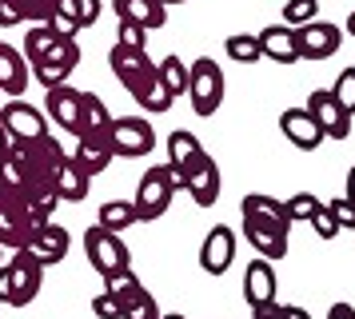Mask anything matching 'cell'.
Listing matches in <instances>:
<instances>
[{
	"label": "cell",
	"mask_w": 355,
	"mask_h": 319,
	"mask_svg": "<svg viewBox=\"0 0 355 319\" xmlns=\"http://www.w3.org/2000/svg\"><path fill=\"white\" fill-rule=\"evenodd\" d=\"M12 156H17L20 172H24V191H33V188H49V184L56 188V172H60V164L68 160V152L49 132L40 140H12Z\"/></svg>",
	"instance_id": "6da1fadb"
},
{
	"label": "cell",
	"mask_w": 355,
	"mask_h": 319,
	"mask_svg": "<svg viewBox=\"0 0 355 319\" xmlns=\"http://www.w3.org/2000/svg\"><path fill=\"white\" fill-rule=\"evenodd\" d=\"M40 223H49L44 216H36L33 204L20 191H0V248H28L33 236L40 232Z\"/></svg>",
	"instance_id": "7a4b0ae2"
},
{
	"label": "cell",
	"mask_w": 355,
	"mask_h": 319,
	"mask_svg": "<svg viewBox=\"0 0 355 319\" xmlns=\"http://www.w3.org/2000/svg\"><path fill=\"white\" fill-rule=\"evenodd\" d=\"M224 92H227V80H224V68L211 60V56H200L196 64H188V104H192L196 116H216L220 104H224Z\"/></svg>",
	"instance_id": "3957f363"
},
{
	"label": "cell",
	"mask_w": 355,
	"mask_h": 319,
	"mask_svg": "<svg viewBox=\"0 0 355 319\" xmlns=\"http://www.w3.org/2000/svg\"><path fill=\"white\" fill-rule=\"evenodd\" d=\"M108 64H112V76L116 84L132 96V100H140V96L156 84V60L148 56V48H124V44H112L108 52Z\"/></svg>",
	"instance_id": "277c9868"
},
{
	"label": "cell",
	"mask_w": 355,
	"mask_h": 319,
	"mask_svg": "<svg viewBox=\"0 0 355 319\" xmlns=\"http://www.w3.org/2000/svg\"><path fill=\"white\" fill-rule=\"evenodd\" d=\"M84 255H88V264H92V271H96L100 279L132 268V252L124 248V239L116 236V232H108V227H100V223H92L84 232Z\"/></svg>",
	"instance_id": "5b68a950"
},
{
	"label": "cell",
	"mask_w": 355,
	"mask_h": 319,
	"mask_svg": "<svg viewBox=\"0 0 355 319\" xmlns=\"http://www.w3.org/2000/svg\"><path fill=\"white\" fill-rule=\"evenodd\" d=\"M172 196H176V188H172V180H168V172H164V164L148 168V172L140 175V184H136V196H132L136 220L140 223L160 220L164 212L172 207Z\"/></svg>",
	"instance_id": "8992f818"
},
{
	"label": "cell",
	"mask_w": 355,
	"mask_h": 319,
	"mask_svg": "<svg viewBox=\"0 0 355 319\" xmlns=\"http://www.w3.org/2000/svg\"><path fill=\"white\" fill-rule=\"evenodd\" d=\"M44 287V264H36L28 248H20L8 259V307H28Z\"/></svg>",
	"instance_id": "52a82bcc"
},
{
	"label": "cell",
	"mask_w": 355,
	"mask_h": 319,
	"mask_svg": "<svg viewBox=\"0 0 355 319\" xmlns=\"http://www.w3.org/2000/svg\"><path fill=\"white\" fill-rule=\"evenodd\" d=\"M112 152L124 160H140L156 152V128L148 116H116L112 120Z\"/></svg>",
	"instance_id": "ba28073f"
},
{
	"label": "cell",
	"mask_w": 355,
	"mask_h": 319,
	"mask_svg": "<svg viewBox=\"0 0 355 319\" xmlns=\"http://www.w3.org/2000/svg\"><path fill=\"white\" fill-rule=\"evenodd\" d=\"M0 128L12 140H40V136H49V116L36 108V104H28V100H4Z\"/></svg>",
	"instance_id": "9c48e42d"
},
{
	"label": "cell",
	"mask_w": 355,
	"mask_h": 319,
	"mask_svg": "<svg viewBox=\"0 0 355 319\" xmlns=\"http://www.w3.org/2000/svg\"><path fill=\"white\" fill-rule=\"evenodd\" d=\"M295 44H300V60H327L343 44V28L331 20H311L295 28Z\"/></svg>",
	"instance_id": "30bf717a"
},
{
	"label": "cell",
	"mask_w": 355,
	"mask_h": 319,
	"mask_svg": "<svg viewBox=\"0 0 355 319\" xmlns=\"http://www.w3.org/2000/svg\"><path fill=\"white\" fill-rule=\"evenodd\" d=\"M44 104H49V116L56 128H64L68 136H84V92L80 88H72V84H60V88H49L44 96Z\"/></svg>",
	"instance_id": "8fae6325"
},
{
	"label": "cell",
	"mask_w": 355,
	"mask_h": 319,
	"mask_svg": "<svg viewBox=\"0 0 355 319\" xmlns=\"http://www.w3.org/2000/svg\"><path fill=\"white\" fill-rule=\"evenodd\" d=\"M307 116L323 128V136L327 140H347L352 136V116L339 108V100L331 96V88H315V92L307 96Z\"/></svg>",
	"instance_id": "7c38bea8"
},
{
	"label": "cell",
	"mask_w": 355,
	"mask_h": 319,
	"mask_svg": "<svg viewBox=\"0 0 355 319\" xmlns=\"http://www.w3.org/2000/svg\"><path fill=\"white\" fill-rule=\"evenodd\" d=\"M232 264H236V232L227 223H216L200 243V268L208 275H227Z\"/></svg>",
	"instance_id": "4fadbf2b"
},
{
	"label": "cell",
	"mask_w": 355,
	"mask_h": 319,
	"mask_svg": "<svg viewBox=\"0 0 355 319\" xmlns=\"http://www.w3.org/2000/svg\"><path fill=\"white\" fill-rule=\"evenodd\" d=\"M184 172H188L184 191L196 200V207H211L216 200H220V164H216L208 152H200V156H196Z\"/></svg>",
	"instance_id": "5bb4252c"
},
{
	"label": "cell",
	"mask_w": 355,
	"mask_h": 319,
	"mask_svg": "<svg viewBox=\"0 0 355 319\" xmlns=\"http://www.w3.org/2000/svg\"><path fill=\"white\" fill-rule=\"evenodd\" d=\"M243 303H248L252 311L275 303V268H272V259L256 255V259L248 264V271H243Z\"/></svg>",
	"instance_id": "9a60e30c"
},
{
	"label": "cell",
	"mask_w": 355,
	"mask_h": 319,
	"mask_svg": "<svg viewBox=\"0 0 355 319\" xmlns=\"http://www.w3.org/2000/svg\"><path fill=\"white\" fill-rule=\"evenodd\" d=\"M279 132L291 140V148H300V152H315L327 136H323V128L307 116V108H284L279 112Z\"/></svg>",
	"instance_id": "2e32d148"
},
{
	"label": "cell",
	"mask_w": 355,
	"mask_h": 319,
	"mask_svg": "<svg viewBox=\"0 0 355 319\" xmlns=\"http://www.w3.org/2000/svg\"><path fill=\"white\" fill-rule=\"evenodd\" d=\"M243 239L252 243V252L263 255V259H284L288 255V227H275V223H256L243 220Z\"/></svg>",
	"instance_id": "e0dca14e"
},
{
	"label": "cell",
	"mask_w": 355,
	"mask_h": 319,
	"mask_svg": "<svg viewBox=\"0 0 355 319\" xmlns=\"http://www.w3.org/2000/svg\"><path fill=\"white\" fill-rule=\"evenodd\" d=\"M28 80H33V68L24 60V52L12 44H0V96H24L28 88Z\"/></svg>",
	"instance_id": "ac0fdd59"
},
{
	"label": "cell",
	"mask_w": 355,
	"mask_h": 319,
	"mask_svg": "<svg viewBox=\"0 0 355 319\" xmlns=\"http://www.w3.org/2000/svg\"><path fill=\"white\" fill-rule=\"evenodd\" d=\"M68 248H72V236H68V227H60V223H40V232L33 236V243H28V252L36 255V264H44V268H52V264H60L68 255Z\"/></svg>",
	"instance_id": "d6986e66"
},
{
	"label": "cell",
	"mask_w": 355,
	"mask_h": 319,
	"mask_svg": "<svg viewBox=\"0 0 355 319\" xmlns=\"http://www.w3.org/2000/svg\"><path fill=\"white\" fill-rule=\"evenodd\" d=\"M72 160L80 164L88 175H100L108 164L116 160L112 152V132L108 136H100V132H84L80 140H76V152H72Z\"/></svg>",
	"instance_id": "ffe728a7"
},
{
	"label": "cell",
	"mask_w": 355,
	"mask_h": 319,
	"mask_svg": "<svg viewBox=\"0 0 355 319\" xmlns=\"http://www.w3.org/2000/svg\"><path fill=\"white\" fill-rule=\"evenodd\" d=\"M52 12H56V0H0V28L49 24Z\"/></svg>",
	"instance_id": "44dd1931"
},
{
	"label": "cell",
	"mask_w": 355,
	"mask_h": 319,
	"mask_svg": "<svg viewBox=\"0 0 355 319\" xmlns=\"http://www.w3.org/2000/svg\"><path fill=\"white\" fill-rule=\"evenodd\" d=\"M259 52L275 64H300V44H295V28L288 24H268L259 28Z\"/></svg>",
	"instance_id": "7402d4cb"
},
{
	"label": "cell",
	"mask_w": 355,
	"mask_h": 319,
	"mask_svg": "<svg viewBox=\"0 0 355 319\" xmlns=\"http://www.w3.org/2000/svg\"><path fill=\"white\" fill-rule=\"evenodd\" d=\"M112 12L124 24H140L144 32H156L168 24V8L160 0H112Z\"/></svg>",
	"instance_id": "603a6c76"
},
{
	"label": "cell",
	"mask_w": 355,
	"mask_h": 319,
	"mask_svg": "<svg viewBox=\"0 0 355 319\" xmlns=\"http://www.w3.org/2000/svg\"><path fill=\"white\" fill-rule=\"evenodd\" d=\"M240 216L256 223H275V227H291L288 216H284V200L275 196H263V191H248L240 200Z\"/></svg>",
	"instance_id": "cb8c5ba5"
},
{
	"label": "cell",
	"mask_w": 355,
	"mask_h": 319,
	"mask_svg": "<svg viewBox=\"0 0 355 319\" xmlns=\"http://www.w3.org/2000/svg\"><path fill=\"white\" fill-rule=\"evenodd\" d=\"M88 184H92V175L84 172L76 160L68 156L64 164H60V172H56V191H60V204H80L84 196H88Z\"/></svg>",
	"instance_id": "d4e9b609"
},
{
	"label": "cell",
	"mask_w": 355,
	"mask_h": 319,
	"mask_svg": "<svg viewBox=\"0 0 355 319\" xmlns=\"http://www.w3.org/2000/svg\"><path fill=\"white\" fill-rule=\"evenodd\" d=\"M96 223L120 236V232H128L132 223H140V220H136V207H132V200H108V204H100Z\"/></svg>",
	"instance_id": "484cf974"
},
{
	"label": "cell",
	"mask_w": 355,
	"mask_h": 319,
	"mask_svg": "<svg viewBox=\"0 0 355 319\" xmlns=\"http://www.w3.org/2000/svg\"><path fill=\"white\" fill-rule=\"evenodd\" d=\"M204 152V144L196 140V132H184V128H176V132H168V164H180V168H188L196 156Z\"/></svg>",
	"instance_id": "4316f807"
},
{
	"label": "cell",
	"mask_w": 355,
	"mask_h": 319,
	"mask_svg": "<svg viewBox=\"0 0 355 319\" xmlns=\"http://www.w3.org/2000/svg\"><path fill=\"white\" fill-rule=\"evenodd\" d=\"M56 40H60V36H56V32H52L49 24H33V28L24 32V48H20V52H24L28 68L44 60V56H49V48L56 44Z\"/></svg>",
	"instance_id": "83f0119b"
},
{
	"label": "cell",
	"mask_w": 355,
	"mask_h": 319,
	"mask_svg": "<svg viewBox=\"0 0 355 319\" xmlns=\"http://www.w3.org/2000/svg\"><path fill=\"white\" fill-rule=\"evenodd\" d=\"M224 52H227V60H236V64H256L263 56L256 32H232L224 40Z\"/></svg>",
	"instance_id": "f1b7e54d"
},
{
	"label": "cell",
	"mask_w": 355,
	"mask_h": 319,
	"mask_svg": "<svg viewBox=\"0 0 355 319\" xmlns=\"http://www.w3.org/2000/svg\"><path fill=\"white\" fill-rule=\"evenodd\" d=\"M112 112H108V104L100 100L96 92H84V132H100V136H108L112 132Z\"/></svg>",
	"instance_id": "f546056e"
},
{
	"label": "cell",
	"mask_w": 355,
	"mask_h": 319,
	"mask_svg": "<svg viewBox=\"0 0 355 319\" xmlns=\"http://www.w3.org/2000/svg\"><path fill=\"white\" fill-rule=\"evenodd\" d=\"M156 76H160V84L172 96L188 92V64L180 60V56H164V60H156Z\"/></svg>",
	"instance_id": "4dcf8cb0"
},
{
	"label": "cell",
	"mask_w": 355,
	"mask_h": 319,
	"mask_svg": "<svg viewBox=\"0 0 355 319\" xmlns=\"http://www.w3.org/2000/svg\"><path fill=\"white\" fill-rule=\"evenodd\" d=\"M104 291H112L116 300H120V311H124V303H132L140 291H148V287L140 284V275H136L132 268H124V271H116V275L104 279Z\"/></svg>",
	"instance_id": "1f68e13d"
},
{
	"label": "cell",
	"mask_w": 355,
	"mask_h": 319,
	"mask_svg": "<svg viewBox=\"0 0 355 319\" xmlns=\"http://www.w3.org/2000/svg\"><path fill=\"white\" fill-rule=\"evenodd\" d=\"M56 12H64L68 20H76L80 28H92L104 12V4L100 0H56Z\"/></svg>",
	"instance_id": "d6a6232c"
},
{
	"label": "cell",
	"mask_w": 355,
	"mask_h": 319,
	"mask_svg": "<svg viewBox=\"0 0 355 319\" xmlns=\"http://www.w3.org/2000/svg\"><path fill=\"white\" fill-rule=\"evenodd\" d=\"M320 207H323L320 196H311V191H295L291 200H284V216H288V223H307Z\"/></svg>",
	"instance_id": "836d02e7"
},
{
	"label": "cell",
	"mask_w": 355,
	"mask_h": 319,
	"mask_svg": "<svg viewBox=\"0 0 355 319\" xmlns=\"http://www.w3.org/2000/svg\"><path fill=\"white\" fill-rule=\"evenodd\" d=\"M311 20H320V0H288L284 4V24L288 28L311 24Z\"/></svg>",
	"instance_id": "e575fe53"
},
{
	"label": "cell",
	"mask_w": 355,
	"mask_h": 319,
	"mask_svg": "<svg viewBox=\"0 0 355 319\" xmlns=\"http://www.w3.org/2000/svg\"><path fill=\"white\" fill-rule=\"evenodd\" d=\"M331 96L339 100V108L347 112V116H355V68H343L336 76V84H331Z\"/></svg>",
	"instance_id": "d590c367"
},
{
	"label": "cell",
	"mask_w": 355,
	"mask_h": 319,
	"mask_svg": "<svg viewBox=\"0 0 355 319\" xmlns=\"http://www.w3.org/2000/svg\"><path fill=\"white\" fill-rule=\"evenodd\" d=\"M120 319H160V303L152 300V291H140L132 303H124Z\"/></svg>",
	"instance_id": "8d00e7d4"
},
{
	"label": "cell",
	"mask_w": 355,
	"mask_h": 319,
	"mask_svg": "<svg viewBox=\"0 0 355 319\" xmlns=\"http://www.w3.org/2000/svg\"><path fill=\"white\" fill-rule=\"evenodd\" d=\"M172 100H176V96L168 92V88L160 84V76H156V84H152V88L136 100V104H140L144 112H168V108H172Z\"/></svg>",
	"instance_id": "74e56055"
},
{
	"label": "cell",
	"mask_w": 355,
	"mask_h": 319,
	"mask_svg": "<svg viewBox=\"0 0 355 319\" xmlns=\"http://www.w3.org/2000/svg\"><path fill=\"white\" fill-rule=\"evenodd\" d=\"M311 232H315V236L323 239V243H331V239L339 236V223H336V216H331V212H327V204L320 207V212H315V216H311Z\"/></svg>",
	"instance_id": "f35d334b"
},
{
	"label": "cell",
	"mask_w": 355,
	"mask_h": 319,
	"mask_svg": "<svg viewBox=\"0 0 355 319\" xmlns=\"http://www.w3.org/2000/svg\"><path fill=\"white\" fill-rule=\"evenodd\" d=\"M327 212L336 216L339 232H355V207L343 200V196H336V200H327Z\"/></svg>",
	"instance_id": "ab89813d"
},
{
	"label": "cell",
	"mask_w": 355,
	"mask_h": 319,
	"mask_svg": "<svg viewBox=\"0 0 355 319\" xmlns=\"http://www.w3.org/2000/svg\"><path fill=\"white\" fill-rule=\"evenodd\" d=\"M116 44H124V48H148V32L140 28V24H124V20H120V28H116Z\"/></svg>",
	"instance_id": "60d3db41"
},
{
	"label": "cell",
	"mask_w": 355,
	"mask_h": 319,
	"mask_svg": "<svg viewBox=\"0 0 355 319\" xmlns=\"http://www.w3.org/2000/svg\"><path fill=\"white\" fill-rule=\"evenodd\" d=\"M92 316H96V319H120V300H116L112 291L92 295Z\"/></svg>",
	"instance_id": "b9f144b4"
},
{
	"label": "cell",
	"mask_w": 355,
	"mask_h": 319,
	"mask_svg": "<svg viewBox=\"0 0 355 319\" xmlns=\"http://www.w3.org/2000/svg\"><path fill=\"white\" fill-rule=\"evenodd\" d=\"M275 311H279V319H311V311L300 303H275Z\"/></svg>",
	"instance_id": "7bdbcfd3"
},
{
	"label": "cell",
	"mask_w": 355,
	"mask_h": 319,
	"mask_svg": "<svg viewBox=\"0 0 355 319\" xmlns=\"http://www.w3.org/2000/svg\"><path fill=\"white\" fill-rule=\"evenodd\" d=\"M327 319H355V307H352V303H331Z\"/></svg>",
	"instance_id": "ee69618b"
},
{
	"label": "cell",
	"mask_w": 355,
	"mask_h": 319,
	"mask_svg": "<svg viewBox=\"0 0 355 319\" xmlns=\"http://www.w3.org/2000/svg\"><path fill=\"white\" fill-rule=\"evenodd\" d=\"M343 200H347V204L355 207V164L347 168V191H343Z\"/></svg>",
	"instance_id": "f6af8a7d"
},
{
	"label": "cell",
	"mask_w": 355,
	"mask_h": 319,
	"mask_svg": "<svg viewBox=\"0 0 355 319\" xmlns=\"http://www.w3.org/2000/svg\"><path fill=\"white\" fill-rule=\"evenodd\" d=\"M0 303H8V264H0Z\"/></svg>",
	"instance_id": "bcb514c9"
},
{
	"label": "cell",
	"mask_w": 355,
	"mask_h": 319,
	"mask_svg": "<svg viewBox=\"0 0 355 319\" xmlns=\"http://www.w3.org/2000/svg\"><path fill=\"white\" fill-rule=\"evenodd\" d=\"M252 319H279V311H275V303H272V307H259V311H252Z\"/></svg>",
	"instance_id": "7dc6e473"
},
{
	"label": "cell",
	"mask_w": 355,
	"mask_h": 319,
	"mask_svg": "<svg viewBox=\"0 0 355 319\" xmlns=\"http://www.w3.org/2000/svg\"><path fill=\"white\" fill-rule=\"evenodd\" d=\"M8 148H12V136H8V132H4V128H0V160L8 156Z\"/></svg>",
	"instance_id": "c3c4849f"
},
{
	"label": "cell",
	"mask_w": 355,
	"mask_h": 319,
	"mask_svg": "<svg viewBox=\"0 0 355 319\" xmlns=\"http://www.w3.org/2000/svg\"><path fill=\"white\" fill-rule=\"evenodd\" d=\"M347 32L355 36V8H352V16H347Z\"/></svg>",
	"instance_id": "681fc988"
},
{
	"label": "cell",
	"mask_w": 355,
	"mask_h": 319,
	"mask_svg": "<svg viewBox=\"0 0 355 319\" xmlns=\"http://www.w3.org/2000/svg\"><path fill=\"white\" fill-rule=\"evenodd\" d=\"M160 319H188V316H180V311H168V316H160Z\"/></svg>",
	"instance_id": "f907efd6"
},
{
	"label": "cell",
	"mask_w": 355,
	"mask_h": 319,
	"mask_svg": "<svg viewBox=\"0 0 355 319\" xmlns=\"http://www.w3.org/2000/svg\"><path fill=\"white\" fill-rule=\"evenodd\" d=\"M164 8H168V4H188V0H160Z\"/></svg>",
	"instance_id": "816d5d0a"
},
{
	"label": "cell",
	"mask_w": 355,
	"mask_h": 319,
	"mask_svg": "<svg viewBox=\"0 0 355 319\" xmlns=\"http://www.w3.org/2000/svg\"><path fill=\"white\" fill-rule=\"evenodd\" d=\"M0 264H4V248H0Z\"/></svg>",
	"instance_id": "f5cc1de1"
},
{
	"label": "cell",
	"mask_w": 355,
	"mask_h": 319,
	"mask_svg": "<svg viewBox=\"0 0 355 319\" xmlns=\"http://www.w3.org/2000/svg\"><path fill=\"white\" fill-rule=\"evenodd\" d=\"M0 112H4V96H0Z\"/></svg>",
	"instance_id": "db71d44e"
}]
</instances>
